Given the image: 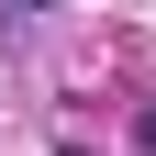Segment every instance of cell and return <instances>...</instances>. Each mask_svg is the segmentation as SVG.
Returning a JSON list of instances; mask_svg holds the SVG:
<instances>
[{
    "label": "cell",
    "instance_id": "6da1fadb",
    "mask_svg": "<svg viewBox=\"0 0 156 156\" xmlns=\"http://www.w3.org/2000/svg\"><path fill=\"white\" fill-rule=\"evenodd\" d=\"M134 156H156V112H134Z\"/></svg>",
    "mask_w": 156,
    "mask_h": 156
},
{
    "label": "cell",
    "instance_id": "7a4b0ae2",
    "mask_svg": "<svg viewBox=\"0 0 156 156\" xmlns=\"http://www.w3.org/2000/svg\"><path fill=\"white\" fill-rule=\"evenodd\" d=\"M34 11H56V0H23V23H34Z\"/></svg>",
    "mask_w": 156,
    "mask_h": 156
}]
</instances>
